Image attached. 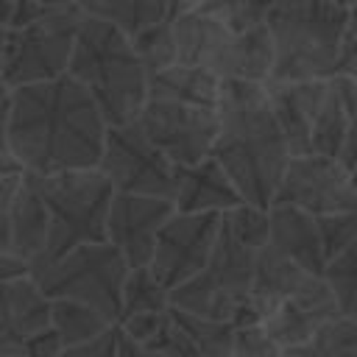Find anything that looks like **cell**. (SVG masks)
Here are the masks:
<instances>
[{"mask_svg":"<svg viewBox=\"0 0 357 357\" xmlns=\"http://www.w3.org/2000/svg\"><path fill=\"white\" fill-rule=\"evenodd\" d=\"M148 98L198 103V106H218L220 98V78L204 67L173 61L162 70L148 73Z\"/></svg>","mask_w":357,"mask_h":357,"instance_id":"20","label":"cell"},{"mask_svg":"<svg viewBox=\"0 0 357 357\" xmlns=\"http://www.w3.org/2000/svg\"><path fill=\"white\" fill-rule=\"evenodd\" d=\"M137 354H145V346L131 337L120 324H117V357H137Z\"/></svg>","mask_w":357,"mask_h":357,"instance_id":"41","label":"cell"},{"mask_svg":"<svg viewBox=\"0 0 357 357\" xmlns=\"http://www.w3.org/2000/svg\"><path fill=\"white\" fill-rule=\"evenodd\" d=\"M47 240V206L42 198L39 176L20 170V181L8 206V248L28 259H36Z\"/></svg>","mask_w":357,"mask_h":357,"instance_id":"19","label":"cell"},{"mask_svg":"<svg viewBox=\"0 0 357 357\" xmlns=\"http://www.w3.org/2000/svg\"><path fill=\"white\" fill-rule=\"evenodd\" d=\"M223 223L251 248H262L268 243V231H271V218H268V206L262 204H251V201H240L231 209H226Z\"/></svg>","mask_w":357,"mask_h":357,"instance_id":"29","label":"cell"},{"mask_svg":"<svg viewBox=\"0 0 357 357\" xmlns=\"http://www.w3.org/2000/svg\"><path fill=\"white\" fill-rule=\"evenodd\" d=\"M73 3L78 6L81 14L106 20L128 36L167 17V0H73Z\"/></svg>","mask_w":357,"mask_h":357,"instance_id":"21","label":"cell"},{"mask_svg":"<svg viewBox=\"0 0 357 357\" xmlns=\"http://www.w3.org/2000/svg\"><path fill=\"white\" fill-rule=\"evenodd\" d=\"M204 0H167V20H176V17H184V14H192L201 8Z\"/></svg>","mask_w":357,"mask_h":357,"instance_id":"42","label":"cell"},{"mask_svg":"<svg viewBox=\"0 0 357 357\" xmlns=\"http://www.w3.org/2000/svg\"><path fill=\"white\" fill-rule=\"evenodd\" d=\"M321 276L326 279L337 310L346 315H357V237L343 251L326 259Z\"/></svg>","mask_w":357,"mask_h":357,"instance_id":"27","label":"cell"},{"mask_svg":"<svg viewBox=\"0 0 357 357\" xmlns=\"http://www.w3.org/2000/svg\"><path fill=\"white\" fill-rule=\"evenodd\" d=\"M273 0H204L198 11L226 22L234 31H245L251 25L265 22Z\"/></svg>","mask_w":357,"mask_h":357,"instance_id":"30","label":"cell"},{"mask_svg":"<svg viewBox=\"0 0 357 357\" xmlns=\"http://www.w3.org/2000/svg\"><path fill=\"white\" fill-rule=\"evenodd\" d=\"M170 201L178 212H226L245 198L240 195L223 165L212 153H206L195 162L173 167Z\"/></svg>","mask_w":357,"mask_h":357,"instance_id":"17","label":"cell"},{"mask_svg":"<svg viewBox=\"0 0 357 357\" xmlns=\"http://www.w3.org/2000/svg\"><path fill=\"white\" fill-rule=\"evenodd\" d=\"M61 337L53 326L36 332L28 343H25V357H61Z\"/></svg>","mask_w":357,"mask_h":357,"instance_id":"38","label":"cell"},{"mask_svg":"<svg viewBox=\"0 0 357 357\" xmlns=\"http://www.w3.org/2000/svg\"><path fill=\"white\" fill-rule=\"evenodd\" d=\"M173 201L165 195L112 192L106 209V240L123 254L128 268L148 265L162 223L173 215Z\"/></svg>","mask_w":357,"mask_h":357,"instance_id":"14","label":"cell"},{"mask_svg":"<svg viewBox=\"0 0 357 357\" xmlns=\"http://www.w3.org/2000/svg\"><path fill=\"white\" fill-rule=\"evenodd\" d=\"M17 181H20V170L0 176V248H8V206H11V195H14Z\"/></svg>","mask_w":357,"mask_h":357,"instance_id":"39","label":"cell"},{"mask_svg":"<svg viewBox=\"0 0 357 357\" xmlns=\"http://www.w3.org/2000/svg\"><path fill=\"white\" fill-rule=\"evenodd\" d=\"M231 357H279V346L273 343V337L262 324L234 326Z\"/></svg>","mask_w":357,"mask_h":357,"instance_id":"33","label":"cell"},{"mask_svg":"<svg viewBox=\"0 0 357 357\" xmlns=\"http://www.w3.org/2000/svg\"><path fill=\"white\" fill-rule=\"evenodd\" d=\"M137 123L176 165H187L212 151L218 134V106L145 98Z\"/></svg>","mask_w":357,"mask_h":357,"instance_id":"12","label":"cell"},{"mask_svg":"<svg viewBox=\"0 0 357 357\" xmlns=\"http://www.w3.org/2000/svg\"><path fill=\"white\" fill-rule=\"evenodd\" d=\"M134 50L142 59V64L148 67V73L162 70L173 61H178L176 56V33H173V20H156L151 25H145L142 31L131 33Z\"/></svg>","mask_w":357,"mask_h":357,"instance_id":"28","label":"cell"},{"mask_svg":"<svg viewBox=\"0 0 357 357\" xmlns=\"http://www.w3.org/2000/svg\"><path fill=\"white\" fill-rule=\"evenodd\" d=\"M178 61L204 67L223 78L268 81L273 70V39L265 22L234 31L226 22L192 11L173 20Z\"/></svg>","mask_w":357,"mask_h":357,"instance_id":"6","label":"cell"},{"mask_svg":"<svg viewBox=\"0 0 357 357\" xmlns=\"http://www.w3.org/2000/svg\"><path fill=\"white\" fill-rule=\"evenodd\" d=\"M112 321L106 315H100L98 310L73 301V298H50V326L59 332L61 337V354H67L73 346L84 343L86 337H92L95 332H100L103 326H109Z\"/></svg>","mask_w":357,"mask_h":357,"instance_id":"24","label":"cell"},{"mask_svg":"<svg viewBox=\"0 0 357 357\" xmlns=\"http://www.w3.org/2000/svg\"><path fill=\"white\" fill-rule=\"evenodd\" d=\"M11 170H20V165L14 162V156L8 151H0V176L3 173H11Z\"/></svg>","mask_w":357,"mask_h":357,"instance_id":"45","label":"cell"},{"mask_svg":"<svg viewBox=\"0 0 357 357\" xmlns=\"http://www.w3.org/2000/svg\"><path fill=\"white\" fill-rule=\"evenodd\" d=\"M271 204H290L310 215H329L340 209H357V198L349 184V167L326 153H293L282 170Z\"/></svg>","mask_w":357,"mask_h":357,"instance_id":"11","label":"cell"},{"mask_svg":"<svg viewBox=\"0 0 357 357\" xmlns=\"http://www.w3.org/2000/svg\"><path fill=\"white\" fill-rule=\"evenodd\" d=\"M293 357H357V318L335 312L301 349L293 351Z\"/></svg>","mask_w":357,"mask_h":357,"instance_id":"26","label":"cell"},{"mask_svg":"<svg viewBox=\"0 0 357 357\" xmlns=\"http://www.w3.org/2000/svg\"><path fill=\"white\" fill-rule=\"evenodd\" d=\"M42 3H47V6H64V3H73V0H42Z\"/></svg>","mask_w":357,"mask_h":357,"instance_id":"49","label":"cell"},{"mask_svg":"<svg viewBox=\"0 0 357 357\" xmlns=\"http://www.w3.org/2000/svg\"><path fill=\"white\" fill-rule=\"evenodd\" d=\"M209 153L223 165L245 201L271 204L290 148L271 109L265 81H220L218 134Z\"/></svg>","mask_w":357,"mask_h":357,"instance_id":"2","label":"cell"},{"mask_svg":"<svg viewBox=\"0 0 357 357\" xmlns=\"http://www.w3.org/2000/svg\"><path fill=\"white\" fill-rule=\"evenodd\" d=\"M340 8H357V0H335Z\"/></svg>","mask_w":357,"mask_h":357,"instance_id":"47","label":"cell"},{"mask_svg":"<svg viewBox=\"0 0 357 357\" xmlns=\"http://www.w3.org/2000/svg\"><path fill=\"white\" fill-rule=\"evenodd\" d=\"M349 8L335 0H273L265 25L273 39L271 78H332Z\"/></svg>","mask_w":357,"mask_h":357,"instance_id":"4","label":"cell"},{"mask_svg":"<svg viewBox=\"0 0 357 357\" xmlns=\"http://www.w3.org/2000/svg\"><path fill=\"white\" fill-rule=\"evenodd\" d=\"M170 318L181 326V332L190 337V343L195 346L198 357H231V337H234V326L229 321L220 318H206V315H195L190 310L181 307H167Z\"/></svg>","mask_w":357,"mask_h":357,"instance_id":"23","label":"cell"},{"mask_svg":"<svg viewBox=\"0 0 357 357\" xmlns=\"http://www.w3.org/2000/svg\"><path fill=\"white\" fill-rule=\"evenodd\" d=\"M335 75L357 78V8H349V20H346L337 59H335Z\"/></svg>","mask_w":357,"mask_h":357,"instance_id":"35","label":"cell"},{"mask_svg":"<svg viewBox=\"0 0 357 357\" xmlns=\"http://www.w3.org/2000/svg\"><path fill=\"white\" fill-rule=\"evenodd\" d=\"M340 95H343V106H346V114H349V137L337 153V159L351 167L357 162V78H346V75H332Z\"/></svg>","mask_w":357,"mask_h":357,"instance_id":"34","label":"cell"},{"mask_svg":"<svg viewBox=\"0 0 357 357\" xmlns=\"http://www.w3.org/2000/svg\"><path fill=\"white\" fill-rule=\"evenodd\" d=\"M106 126L92 95L70 73H61L47 81L11 86L6 151L20 170L36 176L95 167Z\"/></svg>","mask_w":357,"mask_h":357,"instance_id":"1","label":"cell"},{"mask_svg":"<svg viewBox=\"0 0 357 357\" xmlns=\"http://www.w3.org/2000/svg\"><path fill=\"white\" fill-rule=\"evenodd\" d=\"M268 245L284 254L287 259L298 262L301 268L321 273L326 265V254L318 231V218L290 204H268Z\"/></svg>","mask_w":357,"mask_h":357,"instance_id":"18","label":"cell"},{"mask_svg":"<svg viewBox=\"0 0 357 357\" xmlns=\"http://www.w3.org/2000/svg\"><path fill=\"white\" fill-rule=\"evenodd\" d=\"M22 273H28V259L17 257L8 248H0V284L8 282V279H17Z\"/></svg>","mask_w":357,"mask_h":357,"instance_id":"40","label":"cell"},{"mask_svg":"<svg viewBox=\"0 0 357 357\" xmlns=\"http://www.w3.org/2000/svg\"><path fill=\"white\" fill-rule=\"evenodd\" d=\"M354 318H357V315H354Z\"/></svg>","mask_w":357,"mask_h":357,"instance_id":"50","label":"cell"},{"mask_svg":"<svg viewBox=\"0 0 357 357\" xmlns=\"http://www.w3.org/2000/svg\"><path fill=\"white\" fill-rule=\"evenodd\" d=\"M346 137H349V114H346V106H343V95H340V89L332 78L329 92H326V98H324V103L315 114V123H312L310 151L337 159Z\"/></svg>","mask_w":357,"mask_h":357,"instance_id":"25","label":"cell"},{"mask_svg":"<svg viewBox=\"0 0 357 357\" xmlns=\"http://www.w3.org/2000/svg\"><path fill=\"white\" fill-rule=\"evenodd\" d=\"M64 357H117V321H112L84 343L73 346Z\"/></svg>","mask_w":357,"mask_h":357,"instance_id":"36","label":"cell"},{"mask_svg":"<svg viewBox=\"0 0 357 357\" xmlns=\"http://www.w3.org/2000/svg\"><path fill=\"white\" fill-rule=\"evenodd\" d=\"M170 307V290L167 284L151 271V265H134L128 268L120 290V318L134 312H165Z\"/></svg>","mask_w":357,"mask_h":357,"instance_id":"22","label":"cell"},{"mask_svg":"<svg viewBox=\"0 0 357 357\" xmlns=\"http://www.w3.org/2000/svg\"><path fill=\"white\" fill-rule=\"evenodd\" d=\"M318 231L324 243L326 259L343 251L354 237H357V209H340L329 215H318Z\"/></svg>","mask_w":357,"mask_h":357,"instance_id":"31","label":"cell"},{"mask_svg":"<svg viewBox=\"0 0 357 357\" xmlns=\"http://www.w3.org/2000/svg\"><path fill=\"white\" fill-rule=\"evenodd\" d=\"M332 78H304V81H279L268 78L265 92L271 100V109L284 131L290 156L293 153H310V134L315 114L329 92Z\"/></svg>","mask_w":357,"mask_h":357,"instance_id":"16","label":"cell"},{"mask_svg":"<svg viewBox=\"0 0 357 357\" xmlns=\"http://www.w3.org/2000/svg\"><path fill=\"white\" fill-rule=\"evenodd\" d=\"M42 198L47 206V240L28 273L61 257L73 245L106 240V209L114 187L95 167H73L39 176Z\"/></svg>","mask_w":357,"mask_h":357,"instance_id":"5","label":"cell"},{"mask_svg":"<svg viewBox=\"0 0 357 357\" xmlns=\"http://www.w3.org/2000/svg\"><path fill=\"white\" fill-rule=\"evenodd\" d=\"M6 128H8V95H0V151H6Z\"/></svg>","mask_w":357,"mask_h":357,"instance_id":"43","label":"cell"},{"mask_svg":"<svg viewBox=\"0 0 357 357\" xmlns=\"http://www.w3.org/2000/svg\"><path fill=\"white\" fill-rule=\"evenodd\" d=\"M220 215L223 212L173 209V215L162 223L148 265L167 284V290L187 282L206 265L220 229Z\"/></svg>","mask_w":357,"mask_h":357,"instance_id":"13","label":"cell"},{"mask_svg":"<svg viewBox=\"0 0 357 357\" xmlns=\"http://www.w3.org/2000/svg\"><path fill=\"white\" fill-rule=\"evenodd\" d=\"M50 326V298L31 273L0 284V357H25V343Z\"/></svg>","mask_w":357,"mask_h":357,"instance_id":"15","label":"cell"},{"mask_svg":"<svg viewBox=\"0 0 357 357\" xmlns=\"http://www.w3.org/2000/svg\"><path fill=\"white\" fill-rule=\"evenodd\" d=\"M8 8H11V0H0V53H3V36H6V22H8Z\"/></svg>","mask_w":357,"mask_h":357,"instance_id":"44","label":"cell"},{"mask_svg":"<svg viewBox=\"0 0 357 357\" xmlns=\"http://www.w3.org/2000/svg\"><path fill=\"white\" fill-rule=\"evenodd\" d=\"M11 92V86L6 84V78H3V73H0V95H8Z\"/></svg>","mask_w":357,"mask_h":357,"instance_id":"48","label":"cell"},{"mask_svg":"<svg viewBox=\"0 0 357 357\" xmlns=\"http://www.w3.org/2000/svg\"><path fill=\"white\" fill-rule=\"evenodd\" d=\"M349 184H351V192H354V198H357V162L349 167Z\"/></svg>","mask_w":357,"mask_h":357,"instance_id":"46","label":"cell"},{"mask_svg":"<svg viewBox=\"0 0 357 357\" xmlns=\"http://www.w3.org/2000/svg\"><path fill=\"white\" fill-rule=\"evenodd\" d=\"M165 318H167V310H165V312H134V315L120 318L117 324H120L131 337H137V340L145 346V340L162 326Z\"/></svg>","mask_w":357,"mask_h":357,"instance_id":"37","label":"cell"},{"mask_svg":"<svg viewBox=\"0 0 357 357\" xmlns=\"http://www.w3.org/2000/svg\"><path fill=\"white\" fill-rule=\"evenodd\" d=\"M257 248L245 245L220 218V229L206 265L187 282L170 287V304L195 315L229 321L234 307L248 296Z\"/></svg>","mask_w":357,"mask_h":357,"instance_id":"9","label":"cell"},{"mask_svg":"<svg viewBox=\"0 0 357 357\" xmlns=\"http://www.w3.org/2000/svg\"><path fill=\"white\" fill-rule=\"evenodd\" d=\"M81 11L75 3L50 6L39 20L6 28L0 73L8 86L47 81L67 73Z\"/></svg>","mask_w":357,"mask_h":357,"instance_id":"8","label":"cell"},{"mask_svg":"<svg viewBox=\"0 0 357 357\" xmlns=\"http://www.w3.org/2000/svg\"><path fill=\"white\" fill-rule=\"evenodd\" d=\"M145 354H162V357H198L195 346L190 343V337L181 332V326L170 318V310H167V318L162 321V326L145 340Z\"/></svg>","mask_w":357,"mask_h":357,"instance_id":"32","label":"cell"},{"mask_svg":"<svg viewBox=\"0 0 357 357\" xmlns=\"http://www.w3.org/2000/svg\"><path fill=\"white\" fill-rule=\"evenodd\" d=\"M128 273V262L109 240L81 243L31 271L47 298L81 301L109 321L120 315V290Z\"/></svg>","mask_w":357,"mask_h":357,"instance_id":"7","label":"cell"},{"mask_svg":"<svg viewBox=\"0 0 357 357\" xmlns=\"http://www.w3.org/2000/svg\"><path fill=\"white\" fill-rule=\"evenodd\" d=\"M176 162L139 128L137 120L106 126L98 170L109 178L117 192L165 195L173 192Z\"/></svg>","mask_w":357,"mask_h":357,"instance_id":"10","label":"cell"},{"mask_svg":"<svg viewBox=\"0 0 357 357\" xmlns=\"http://www.w3.org/2000/svg\"><path fill=\"white\" fill-rule=\"evenodd\" d=\"M67 73L92 95L109 126L137 120L148 98V67L131 36L89 14H81Z\"/></svg>","mask_w":357,"mask_h":357,"instance_id":"3","label":"cell"}]
</instances>
